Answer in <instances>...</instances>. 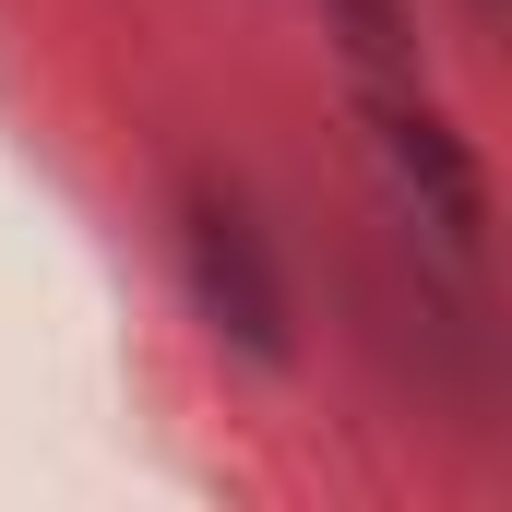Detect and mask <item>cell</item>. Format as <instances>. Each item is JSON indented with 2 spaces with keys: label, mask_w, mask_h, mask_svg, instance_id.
<instances>
[{
  "label": "cell",
  "mask_w": 512,
  "mask_h": 512,
  "mask_svg": "<svg viewBox=\"0 0 512 512\" xmlns=\"http://www.w3.org/2000/svg\"><path fill=\"white\" fill-rule=\"evenodd\" d=\"M370 131H382V155H393V179H405V203H417V227H429L441 251H477V239H489V179H477L465 131L441 120V108H405V96H382Z\"/></svg>",
  "instance_id": "obj_2"
},
{
  "label": "cell",
  "mask_w": 512,
  "mask_h": 512,
  "mask_svg": "<svg viewBox=\"0 0 512 512\" xmlns=\"http://www.w3.org/2000/svg\"><path fill=\"white\" fill-rule=\"evenodd\" d=\"M334 24H346V48L370 60V72H393L405 60V0H322Z\"/></svg>",
  "instance_id": "obj_3"
},
{
  "label": "cell",
  "mask_w": 512,
  "mask_h": 512,
  "mask_svg": "<svg viewBox=\"0 0 512 512\" xmlns=\"http://www.w3.org/2000/svg\"><path fill=\"white\" fill-rule=\"evenodd\" d=\"M179 274H191V310H203L239 358H262V370L298 358V334H286V274H274V251H262V227H251L239 191H215V179L179 191Z\"/></svg>",
  "instance_id": "obj_1"
}]
</instances>
